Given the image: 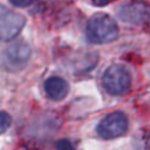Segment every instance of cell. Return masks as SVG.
Returning a JSON list of instances; mask_svg holds the SVG:
<instances>
[{
  "label": "cell",
  "instance_id": "cell-1",
  "mask_svg": "<svg viewBox=\"0 0 150 150\" xmlns=\"http://www.w3.org/2000/svg\"><path fill=\"white\" fill-rule=\"evenodd\" d=\"M115 21L106 13L93 16L86 25V37L93 43H109L118 37Z\"/></svg>",
  "mask_w": 150,
  "mask_h": 150
},
{
  "label": "cell",
  "instance_id": "cell-2",
  "mask_svg": "<svg viewBox=\"0 0 150 150\" xmlns=\"http://www.w3.org/2000/svg\"><path fill=\"white\" fill-rule=\"evenodd\" d=\"M103 88L112 95H124L131 86V78L127 70L121 65L109 66L102 77Z\"/></svg>",
  "mask_w": 150,
  "mask_h": 150
},
{
  "label": "cell",
  "instance_id": "cell-3",
  "mask_svg": "<svg viewBox=\"0 0 150 150\" xmlns=\"http://www.w3.org/2000/svg\"><path fill=\"white\" fill-rule=\"evenodd\" d=\"M129 127L127 117L122 112H114L106 115L101 121L98 122L96 131L100 137L103 139L117 138L126 133Z\"/></svg>",
  "mask_w": 150,
  "mask_h": 150
},
{
  "label": "cell",
  "instance_id": "cell-4",
  "mask_svg": "<svg viewBox=\"0 0 150 150\" xmlns=\"http://www.w3.org/2000/svg\"><path fill=\"white\" fill-rule=\"evenodd\" d=\"M25 18L15 11L0 5V40L11 41L25 25Z\"/></svg>",
  "mask_w": 150,
  "mask_h": 150
},
{
  "label": "cell",
  "instance_id": "cell-5",
  "mask_svg": "<svg viewBox=\"0 0 150 150\" xmlns=\"http://www.w3.org/2000/svg\"><path fill=\"white\" fill-rule=\"evenodd\" d=\"M119 18L130 24L143 25L150 22V6L143 1H129L119 6Z\"/></svg>",
  "mask_w": 150,
  "mask_h": 150
},
{
  "label": "cell",
  "instance_id": "cell-6",
  "mask_svg": "<svg viewBox=\"0 0 150 150\" xmlns=\"http://www.w3.org/2000/svg\"><path fill=\"white\" fill-rule=\"evenodd\" d=\"M30 47L24 42H17L11 45L5 53L6 66L11 70H19L25 66L30 58Z\"/></svg>",
  "mask_w": 150,
  "mask_h": 150
},
{
  "label": "cell",
  "instance_id": "cell-7",
  "mask_svg": "<svg viewBox=\"0 0 150 150\" xmlns=\"http://www.w3.org/2000/svg\"><path fill=\"white\" fill-rule=\"evenodd\" d=\"M45 93L46 95L54 101H60L65 98L69 93V84L65 79L60 77H51L45 82Z\"/></svg>",
  "mask_w": 150,
  "mask_h": 150
},
{
  "label": "cell",
  "instance_id": "cell-8",
  "mask_svg": "<svg viewBox=\"0 0 150 150\" xmlns=\"http://www.w3.org/2000/svg\"><path fill=\"white\" fill-rule=\"evenodd\" d=\"M10 125H11V117L5 112H0V134L4 133L8 129Z\"/></svg>",
  "mask_w": 150,
  "mask_h": 150
},
{
  "label": "cell",
  "instance_id": "cell-9",
  "mask_svg": "<svg viewBox=\"0 0 150 150\" xmlns=\"http://www.w3.org/2000/svg\"><path fill=\"white\" fill-rule=\"evenodd\" d=\"M55 149L57 150H76V146L69 139H59L55 143Z\"/></svg>",
  "mask_w": 150,
  "mask_h": 150
},
{
  "label": "cell",
  "instance_id": "cell-10",
  "mask_svg": "<svg viewBox=\"0 0 150 150\" xmlns=\"http://www.w3.org/2000/svg\"><path fill=\"white\" fill-rule=\"evenodd\" d=\"M8 1L17 7H27L29 5H31L35 0H8Z\"/></svg>",
  "mask_w": 150,
  "mask_h": 150
},
{
  "label": "cell",
  "instance_id": "cell-11",
  "mask_svg": "<svg viewBox=\"0 0 150 150\" xmlns=\"http://www.w3.org/2000/svg\"><path fill=\"white\" fill-rule=\"evenodd\" d=\"M93 4H95L96 6H105L107 5L108 3H110L112 0H91Z\"/></svg>",
  "mask_w": 150,
  "mask_h": 150
}]
</instances>
